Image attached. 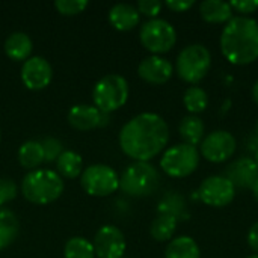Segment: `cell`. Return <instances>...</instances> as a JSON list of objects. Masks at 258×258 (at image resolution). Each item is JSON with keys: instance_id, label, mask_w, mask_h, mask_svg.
<instances>
[{"instance_id": "cell-1", "label": "cell", "mask_w": 258, "mask_h": 258, "mask_svg": "<svg viewBox=\"0 0 258 258\" xmlns=\"http://www.w3.org/2000/svg\"><path fill=\"white\" fill-rule=\"evenodd\" d=\"M118 139L127 157L135 162H150L166 148L169 127L160 115L144 112L122 125Z\"/></svg>"}, {"instance_id": "cell-2", "label": "cell", "mask_w": 258, "mask_h": 258, "mask_svg": "<svg viewBox=\"0 0 258 258\" xmlns=\"http://www.w3.org/2000/svg\"><path fill=\"white\" fill-rule=\"evenodd\" d=\"M224 57L237 67L249 65L258 59V21L251 17H233L221 33Z\"/></svg>"}, {"instance_id": "cell-3", "label": "cell", "mask_w": 258, "mask_h": 258, "mask_svg": "<svg viewBox=\"0 0 258 258\" xmlns=\"http://www.w3.org/2000/svg\"><path fill=\"white\" fill-rule=\"evenodd\" d=\"M63 192L62 177L56 171L35 169L29 171L21 181L23 197L36 206H47L54 203Z\"/></svg>"}, {"instance_id": "cell-4", "label": "cell", "mask_w": 258, "mask_h": 258, "mask_svg": "<svg viewBox=\"0 0 258 258\" xmlns=\"http://www.w3.org/2000/svg\"><path fill=\"white\" fill-rule=\"evenodd\" d=\"M160 184V174L150 162H133L119 177V189L135 198L153 195Z\"/></svg>"}, {"instance_id": "cell-5", "label": "cell", "mask_w": 258, "mask_h": 258, "mask_svg": "<svg viewBox=\"0 0 258 258\" xmlns=\"http://www.w3.org/2000/svg\"><path fill=\"white\" fill-rule=\"evenodd\" d=\"M210 68L212 53L203 44H190L184 47L177 56V76L189 85L195 86L197 83H200L209 74Z\"/></svg>"}, {"instance_id": "cell-6", "label": "cell", "mask_w": 258, "mask_h": 258, "mask_svg": "<svg viewBox=\"0 0 258 258\" xmlns=\"http://www.w3.org/2000/svg\"><path fill=\"white\" fill-rule=\"evenodd\" d=\"M128 94L130 88L122 76L107 74L101 77L92 89L94 106L104 113L115 112L127 103Z\"/></svg>"}, {"instance_id": "cell-7", "label": "cell", "mask_w": 258, "mask_h": 258, "mask_svg": "<svg viewBox=\"0 0 258 258\" xmlns=\"http://www.w3.org/2000/svg\"><path fill=\"white\" fill-rule=\"evenodd\" d=\"M200 165V151L197 147L187 144H177L169 147L162 159V171L172 178H184L192 175Z\"/></svg>"}, {"instance_id": "cell-8", "label": "cell", "mask_w": 258, "mask_h": 258, "mask_svg": "<svg viewBox=\"0 0 258 258\" xmlns=\"http://www.w3.org/2000/svg\"><path fill=\"white\" fill-rule=\"evenodd\" d=\"M139 39L145 50H148L154 56H160L175 47L177 32L169 21L154 18L141 26Z\"/></svg>"}, {"instance_id": "cell-9", "label": "cell", "mask_w": 258, "mask_h": 258, "mask_svg": "<svg viewBox=\"0 0 258 258\" xmlns=\"http://www.w3.org/2000/svg\"><path fill=\"white\" fill-rule=\"evenodd\" d=\"M83 190L91 197H109L119 189V175L109 165L97 163L83 169L80 175Z\"/></svg>"}, {"instance_id": "cell-10", "label": "cell", "mask_w": 258, "mask_h": 258, "mask_svg": "<svg viewBox=\"0 0 258 258\" xmlns=\"http://www.w3.org/2000/svg\"><path fill=\"white\" fill-rule=\"evenodd\" d=\"M237 150V141L227 130L209 133L200 144V154L210 163H224L230 160Z\"/></svg>"}, {"instance_id": "cell-11", "label": "cell", "mask_w": 258, "mask_h": 258, "mask_svg": "<svg viewBox=\"0 0 258 258\" xmlns=\"http://www.w3.org/2000/svg\"><path fill=\"white\" fill-rule=\"evenodd\" d=\"M198 195L206 206L222 209L233 203L236 187L225 175H210L201 183Z\"/></svg>"}, {"instance_id": "cell-12", "label": "cell", "mask_w": 258, "mask_h": 258, "mask_svg": "<svg viewBox=\"0 0 258 258\" xmlns=\"http://www.w3.org/2000/svg\"><path fill=\"white\" fill-rule=\"evenodd\" d=\"M92 245L98 258H122L127 248L122 231L115 225L101 227L97 231Z\"/></svg>"}, {"instance_id": "cell-13", "label": "cell", "mask_w": 258, "mask_h": 258, "mask_svg": "<svg viewBox=\"0 0 258 258\" xmlns=\"http://www.w3.org/2000/svg\"><path fill=\"white\" fill-rule=\"evenodd\" d=\"M53 70L42 56H30L21 67V82L30 91H41L50 85Z\"/></svg>"}, {"instance_id": "cell-14", "label": "cell", "mask_w": 258, "mask_h": 258, "mask_svg": "<svg viewBox=\"0 0 258 258\" xmlns=\"http://www.w3.org/2000/svg\"><path fill=\"white\" fill-rule=\"evenodd\" d=\"M139 77L150 85H163L174 74V65L163 56H148L138 67Z\"/></svg>"}, {"instance_id": "cell-15", "label": "cell", "mask_w": 258, "mask_h": 258, "mask_svg": "<svg viewBox=\"0 0 258 258\" xmlns=\"http://www.w3.org/2000/svg\"><path fill=\"white\" fill-rule=\"evenodd\" d=\"M225 177L240 189H252L258 180V166L251 157H240L227 168Z\"/></svg>"}, {"instance_id": "cell-16", "label": "cell", "mask_w": 258, "mask_h": 258, "mask_svg": "<svg viewBox=\"0 0 258 258\" xmlns=\"http://www.w3.org/2000/svg\"><path fill=\"white\" fill-rule=\"evenodd\" d=\"M101 112L91 104H76L68 112V124L79 132H89L100 127Z\"/></svg>"}, {"instance_id": "cell-17", "label": "cell", "mask_w": 258, "mask_h": 258, "mask_svg": "<svg viewBox=\"0 0 258 258\" xmlns=\"http://www.w3.org/2000/svg\"><path fill=\"white\" fill-rule=\"evenodd\" d=\"M141 21V14L130 3H116L109 11V23L119 32L133 30Z\"/></svg>"}, {"instance_id": "cell-18", "label": "cell", "mask_w": 258, "mask_h": 258, "mask_svg": "<svg viewBox=\"0 0 258 258\" xmlns=\"http://www.w3.org/2000/svg\"><path fill=\"white\" fill-rule=\"evenodd\" d=\"M5 53L11 60L26 62L33 50V42L30 36L24 32H14L5 41Z\"/></svg>"}, {"instance_id": "cell-19", "label": "cell", "mask_w": 258, "mask_h": 258, "mask_svg": "<svg viewBox=\"0 0 258 258\" xmlns=\"http://www.w3.org/2000/svg\"><path fill=\"white\" fill-rule=\"evenodd\" d=\"M233 9L230 3L221 0H204L200 3V15L204 21L212 24L228 23L233 18Z\"/></svg>"}, {"instance_id": "cell-20", "label": "cell", "mask_w": 258, "mask_h": 258, "mask_svg": "<svg viewBox=\"0 0 258 258\" xmlns=\"http://www.w3.org/2000/svg\"><path fill=\"white\" fill-rule=\"evenodd\" d=\"M204 132H206L204 122L197 115L184 116L178 125V133H180V138L183 139V144H187L192 147H197L203 142Z\"/></svg>"}, {"instance_id": "cell-21", "label": "cell", "mask_w": 258, "mask_h": 258, "mask_svg": "<svg viewBox=\"0 0 258 258\" xmlns=\"http://www.w3.org/2000/svg\"><path fill=\"white\" fill-rule=\"evenodd\" d=\"M165 258H201V251L192 237L180 236L168 243Z\"/></svg>"}, {"instance_id": "cell-22", "label": "cell", "mask_w": 258, "mask_h": 258, "mask_svg": "<svg viewBox=\"0 0 258 258\" xmlns=\"http://www.w3.org/2000/svg\"><path fill=\"white\" fill-rule=\"evenodd\" d=\"M20 231V222L14 212L0 207V251L11 246Z\"/></svg>"}, {"instance_id": "cell-23", "label": "cell", "mask_w": 258, "mask_h": 258, "mask_svg": "<svg viewBox=\"0 0 258 258\" xmlns=\"http://www.w3.org/2000/svg\"><path fill=\"white\" fill-rule=\"evenodd\" d=\"M56 172L65 178H77L83 172V159L79 153L67 150L56 160Z\"/></svg>"}, {"instance_id": "cell-24", "label": "cell", "mask_w": 258, "mask_h": 258, "mask_svg": "<svg viewBox=\"0 0 258 258\" xmlns=\"http://www.w3.org/2000/svg\"><path fill=\"white\" fill-rule=\"evenodd\" d=\"M18 162L24 169L35 171L44 162V151L39 141H26L18 148Z\"/></svg>"}, {"instance_id": "cell-25", "label": "cell", "mask_w": 258, "mask_h": 258, "mask_svg": "<svg viewBox=\"0 0 258 258\" xmlns=\"http://www.w3.org/2000/svg\"><path fill=\"white\" fill-rule=\"evenodd\" d=\"M157 212L160 215H169V216L175 218L177 221L178 219H186L189 216L186 200L177 192H171V194L165 195L162 198V201L159 203Z\"/></svg>"}, {"instance_id": "cell-26", "label": "cell", "mask_w": 258, "mask_h": 258, "mask_svg": "<svg viewBox=\"0 0 258 258\" xmlns=\"http://www.w3.org/2000/svg\"><path fill=\"white\" fill-rule=\"evenodd\" d=\"M178 221L169 215H160L151 222L150 234L156 242H171L177 231Z\"/></svg>"}, {"instance_id": "cell-27", "label": "cell", "mask_w": 258, "mask_h": 258, "mask_svg": "<svg viewBox=\"0 0 258 258\" xmlns=\"http://www.w3.org/2000/svg\"><path fill=\"white\" fill-rule=\"evenodd\" d=\"M183 104L190 115H198L204 112L209 106V95L201 86H190L184 91Z\"/></svg>"}, {"instance_id": "cell-28", "label": "cell", "mask_w": 258, "mask_h": 258, "mask_svg": "<svg viewBox=\"0 0 258 258\" xmlns=\"http://www.w3.org/2000/svg\"><path fill=\"white\" fill-rule=\"evenodd\" d=\"M65 258H95L92 242L85 237H71L63 248Z\"/></svg>"}, {"instance_id": "cell-29", "label": "cell", "mask_w": 258, "mask_h": 258, "mask_svg": "<svg viewBox=\"0 0 258 258\" xmlns=\"http://www.w3.org/2000/svg\"><path fill=\"white\" fill-rule=\"evenodd\" d=\"M39 142H41L42 151H44V162H56L57 157L63 153L62 142L53 136H47Z\"/></svg>"}, {"instance_id": "cell-30", "label": "cell", "mask_w": 258, "mask_h": 258, "mask_svg": "<svg viewBox=\"0 0 258 258\" xmlns=\"http://www.w3.org/2000/svg\"><path fill=\"white\" fill-rule=\"evenodd\" d=\"M54 8L59 14L71 17V15H77L83 12L88 8V2L86 0H56Z\"/></svg>"}, {"instance_id": "cell-31", "label": "cell", "mask_w": 258, "mask_h": 258, "mask_svg": "<svg viewBox=\"0 0 258 258\" xmlns=\"http://www.w3.org/2000/svg\"><path fill=\"white\" fill-rule=\"evenodd\" d=\"M18 187L11 178H0V207L15 200Z\"/></svg>"}, {"instance_id": "cell-32", "label": "cell", "mask_w": 258, "mask_h": 258, "mask_svg": "<svg viewBox=\"0 0 258 258\" xmlns=\"http://www.w3.org/2000/svg\"><path fill=\"white\" fill-rule=\"evenodd\" d=\"M136 8H138L139 14L148 17L150 20H154L160 14V11L163 8V3L159 2V0H139Z\"/></svg>"}, {"instance_id": "cell-33", "label": "cell", "mask_w": 258, "mask_h": 258, "mask_svg": "<svg viewBox=\"0 0 258 258\" xmlns=\"http://www.w3.org/2000/svg\"><path fill=\"white\" fill-rule=\"evenodd\" d=\"M230 6L233 11L239 12L240 17H248L258 9V0H233Z\"/></svg>"}, {"instance_id": "cell-34", "label": "cell", "mask_w": 258, "mask_h": 258, "mask_svg": "<svg viewBox=\"0 0 258 258\" xmlns=\"http://www.w3.org/2000/svg\"><path fill=\"white\" fill-rule=\"evenodd\" d=\"M165 6L171 9L172 12H186L195 6V2L194 0H168L165 2Z\"/></svg>"}, {"instance_id": "cell-35", "label": "cell", "mask_w": 258, "mask_h": 258, "mask_svg": "<svg viewBox=\"0 0 258 258\" xmlns=\"http://www.w3.org/2000/svg\"><path fill=\"white\" fill-rule=\"evenodd\" d=\"M246 240H248L249 248H251L254 252H257L258 254V222H255V224L249 228L248 236H246Z\"/></svg>"}, {"instance_id": "cell-36", "label": "cell", "mask_w": 258, "mask_h": 258, "mask_svg": "<svg viewBox=\"0 0 258 258\" xmlns=\"http://www.w3.org/2000/svg\"><path fill=\"white\" fill-rule=\"evenodd\" d=\"M246 147H248L251 151H254V153L258 150V138L254 133H252V135L249 136V139L246 141Z\"/></svg>"}, {"instance_id": "cell-37", "label": "cell", "mask_w": 258, "mask_h": 258, "mask_svg": "<svg viewBox=\"0 0 258 258\" xmlns=\"http://www.w3.org/2000/svg\"><path fill=\"white\" fill-rule=\"evenodd\" d=\"M252 98H254L255 104L258 106V80L254 83V86H252Z\"/></svg>"}, {"instance_id": "cell-38", "label": "cell", "mask_w": 258, "mask_h": 258, "mask_svg": "<svg viewBox=\"0 0 258 258\" xmlns=\"http://www.w3.org/2000/svg\"><path fill=\"white\" fill-rule=\"evenodd\" d=\"M252 195H254V198H255V201L258 203V180L255 181V184L252 186Z\"/></svg>"}, {"instance_id": "cell-39", "label": "cell", "mask_w": 258, "mask_h": 258, "mask_svg": "<svg viewBox=\"0 0 258 258\" xmlns=\"http://www.w3.org/2000/svg\"><path fill=\"white\" fill-rule=\"evenodd\" d=\"M254 162L257 163V166H258V150L254 153Z\"/></svg>"}, {"instance_id": "cell-40", "label": "cell", "mask_w": 258, "mask_h": 258, "mask_svg": "<svg viewBox=\"0 0 258 258\" xmlns=\"http://www.w3.org/2000/svg\"><path fill=\"white\" fill-rule=\"evenodd\" d=\"M254 135H255V136L258 138V121H257V124H255V130H254Z\"/></svg>"}, {"instance_id": "cell-41", "label": "cell", "mask_w": 258, "mask_h": 258, "mask_svg": "<svg viewBox=\"0 0 258 258\" xmlns=\"http://www.w3.org/2000/svg\"><path fill=\"white\" fill-rule=\"evenodd\" d=\"M246 258H258V254H254V255H249V257Z\"/></svg>"}, {"instance_id": "cell-42", "label": "cell", "mask_w": 258, "mask_h": 258, "mask_svg": "<svg viewBox=\"0 0 258 258\" xmlns=\"http://www.w3.org/2000/svg\"><path fill=\"white\" fill-rule=\"evenodd\" d=\"M0 135H2V133H0Z\"/></svg>"}]
</instances>
